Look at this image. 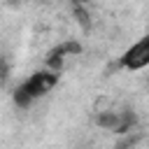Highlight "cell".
Wrapping results in <instances>:
<instances>
[{
  "label": "cell",
  "mask_w": 149,
  "mask_h": 149,
  "mask_svg": "<svg viewBox=\"0 0 149 149\" xmlns=\"http://www.w3.org/2000/svg\"><path fill=\"white\" fill-rule=\"evenodd\" d=\"M56 81H58V72H54V70H42V72L30 74V77L21 84V88H23V91L35 100V98H40V95L49 93V91L56 86Z\"/></svg>",
  "instance_id": "cell-1"
},
{
  "label": "cell",
  "mask_w": 149,
  "mask_h": 149,
  "mask_svg": "<svg viewBox=\"0 0 149 149\" xmlns=\"http://www.w3.org/2000/svg\"><path fill=\"white\" fill-rule=\"evenodd\" d=\"M7 79H9V63H7L5 58H0V86H2Z\"/></svg>",
  "instance_id": "cell-3"
},
{
  "label": "cell",
  "mask_w": 149,
  "mask_h": 149,
  "mask_svg": "<svg viewBox=\"0 0 149 149\" xmlns=\"http://www.w3.org/2000/svg\"><path fill=\"white\" fill-rule=\"evenodd\" d=\"M121 65L126 70H142L149 65V35H144L121 56Z\"/></svg>",
  "instance_id": "cell-2"
}]
</instances>
